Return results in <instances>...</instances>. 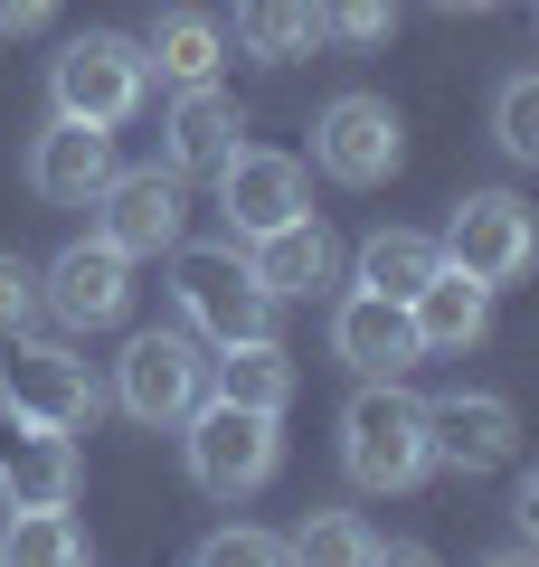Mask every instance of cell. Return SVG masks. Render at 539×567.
Returning a JSON list of instances; mask_svg holds the SVG:
<instances>
[{
  "label": "cell",
  "instance_id": "1",
  "mask_svg": "<svg viewBox=\"0 0 539 567\" xmlns=\"http://www.w3.org/2000/svg\"><path fill=\"white\" fill-rule=\"evenodd\" d=\"M180 464H190V483H200L209 502H246V492H265L275 464H284V416L237 406V398H200L180 416Z\"/></svg>",
  "mask_w": 539,
  "mask_h": 567
},
{
  "label": "cell",
  "instance_id": "2",
  "mask_svg": "<svg viewBox=\"0 0 539 567\" xmlns=\"http://www.w3.org/2000/svg\"><path fill=\"white\" fill-rule=\"evenodd\" d=\"M340 473L359 492H417L436 473V445H426V398H407L398 379H369L350 406H340Z\"/></svg>",
  "mask_w": 539,
  "mask_h": 567
},
{
  "label": "cell",
  "instance_id": "3",
  "mask_svg": "<svg viewBox=\"0 0 539 567\" xmlns=\"http://www.w3.org/2000/svg\"><path fill=\"white\" fill-rule=\"evenodd\" d=\"M171 303H180V322L200 331L209 350L275 331V293L246 275L237 246H171Z\"/></svg>",
  "mask_w": 539,
  "mask_h": 567
},
{
  "label": "cell",
  "instance_id": "4",
  "mask_svg": "<svg viewBox=\"0 0 539 567\" xmlns=\"http://www.w3.org/2000/svg\"><path fill=\"white\" fill-rule=\"evenodd\" d=\"M48 95H58V114L77 123H133L142 95H152V58H142V39H123V29H85V39H67L58 58H48Z\"/></svg>",
  "mask_w": 539,
  "mask_h": 567
},
{
  "label": "cell",
  "instance_id": "5",
  "mask_svg": "<svg viewBox=\"0 0 539 567\" xmlns=\"http://www.w3.org/2000/svg\"><path fill=\"white\" fill-rule=\"evenodd\" d=\"M114 398H123L133 425H180L190 406L209 398V341L190 322L180 331H133L123 360H114Z\"/></svg>",
  "mask_w": 539,
  "mask_h": 567
},
{
  "label": "cell",
  "instance_id": "6",
  "mask_svg": "<svg viewBox=\"0 0 539 567\" xmlns=\"http://www.w3.org/2000/svg\"><path fill=\"white\" fill-rule=\"evenodd\" d=\"M0 416H29V425H58V435H77V425H95V379H85V360L67 341H0Z\"/></svg>",
  "mask_w": 539,
  "mask_h": 567
},
{
  "label": "cell",
  "instance_id": "7",
  "mask_svg": "<svg viewBox=\"0 0 539 567\" xmlns=\"http://www.w3.org/2000/svg\"><path fill=\"white\" fill-rule=\"evenodd\" d=\"M95 237L104 246H123V256H171L180 237H190V189H180V171L171 162H152V171H114V181L95 189Z\"/></svg>",
  "mask_w": 539,
  "mask_h": 567
},
{
  "label": "cell",
  "instance_id": "8",
  "mask_svg": "<svg viewBox=\"0 0 539 567\" xmlns=\"http://www.w3.org/2000/svg\"><path fill=\"white\" fill-rule=\"evenodd\" d=\"M313 162L332 171L340 189H379V181H398V162H407V123H398V104H388V95H332V104H322V123H313Z\"/></svg>",
  "mask_w": 539,
  "mask_h": 567
},
{
  "label": "cell",
  "instance_id": "9",
  "mask_svg": "<svg viewBox=\"0 0 539 567\" xmlns=\"http://www.w3.org/2000/svg\"><path fill=\"white\" fill-rule=\"evenodd\" d=\"M445 265H464L474 284H520L530 275V256H539V227H530V208L511 199V189H474V199H455V218H445Z\"/></svg>",
  "mask_w": 539,
  "mask_h": 567
},
{
  "label": "cell",
  "instance_id": "10",
  "mask_svg": "<svg viewBox=\"0 0 539 567\" xmlns=\"http://www.w3.org/2000/svg\"><path fill=\"white\" fill-rule=\"evenodd\" d=\"M39 303L58 312L67 331L123 322V303H133V256H123V246H104V237H77V246L39 275Z\"/></svg>",
  "mask_w": 539,
  "mask_h": 567
},
{
  "label": "cell",
  "instance_id": "11",
  "mask_svg": "<svg viewBox=\"0 0 539 567\" xmlns=\"http://www.w3.org/2000/svg\"><path fill=\"white\" fill-rule=\"evenodd\" d=\"M209 181H218L227 237H265V227L303 218V162H294V152H256V142H237Z\"/></svg>",
  "mask_w": 539,
  "mask_h": 567
},
{
  "label": "cell",
  "instance_id": "12",
  "mask_svg": "<svg viewBox=\"0 0 539 567\" xmlns=\"http://www.w3.org/2000/svg\"><path fill=\"white\" fill-rule=\"evenodd\" d=\"M332 360L359 369V379H407L417 369V331H407V303L398 293H340L332 303Z\"/></svg>",
  "mask_w": 539,
  "mask_h": 567
},
{
  "label": "cell",
  "instance_id": "13",
  "mask_svg": "<svg viewBox=\"0 0 539 567\" xmlns=\"http://www.w3.org/2000/svg\"><path fill=\"white\" fill-rule=\"evenodd\" d=\"M407 331H417V360H464L492 331V284H474L464 265H436L407 293Z\"/></svg>",
  "mask_w": 539,
  "mask_h": 567
},
{
  "label": "cell",
  "instance_id": "14",
  "mask_svg": "<svg viewBox=\"0 0 539 567\" xmlns=\"http://www.w3.org/2000/svg\"><path fill=\"white\" fill-rule=\"evenodd\" d=\"M104 181H114V133H104V123L58 114L39 142H29V189H39L48 208H85Z\"/></svg>",
  "mask_w": 539,
  "mask_h": 567
},
{
  "label": "cell",
  "instance_id": "15",
  "mask_svg": "<svg viewBox=\"0 0 539 567\" xmlns=\"http://www.w3.org/2000/svg\"><path fill=\"white\" fill-rule=\"evenodd\" d=\"M246 256V275L265 284V293H332V275H340V246H332V227L303 208V218H284V227H265V237H246L237 246Z\"/></svg>",
  "mask_w": 539,
  "mask_h": 567
},
{
  "label": "cell",
  "instance_id": "16",
  "mask_svg": "<svg viewBox=\"0 0 539 567\" xmlns=\"http://www.w3.org/2000/svg\"><path fill=\"white\" fill-rule=\"evenodd\" d=\"M0 502H77V435L0 416Z\"/></svg>",
  "mask_w": 539,
  "mask_h": 567
},
{
  "label": "cell",
  "instance_id": "17",
  "mask_svg": "<svg viewBox=\"0 0 539 567\" xmlns=\"http://www.w3.org/2000/svg\"><path fill=\"white\" fill-rule=\"evenodd\" d=\"M426 445L455 473H501L520 445V416H511V398H445V406H426Z\"/></svg>",
  "mask_w": 539,
  "mask_h": 567
},
{
  "label": "cell",
  "instance_id": "18",
  "mask_svg": "<svg viewBox=\"0 0 539 567\" xmlns=\"http://www.w3.org/2000/svg\"><path fill=\"white\" fill-rule=\"evenodd\" d=\"M161 133H171V171L180 181H209V171L237 152L246 123H237V95H218V76H209V85H180V104H171Z\"/></svg>",
  "mask_w": 539,
  "mask_h": 567
},
{
  "label": "cell",
  "instance_id": "19",
  "mask_svg": "<svg viewBox=\"0 0 539 567\" xmlns=\"http://www.w3.org/2000/svg\"><path fill=\"white\" fill-rule=\"evenodd\" d=\"M209 379H218V398H237V406H265V416H284L294 406V350L275 341V331H256V341H227L218 360H209Z\"/></svg>",
  "mask_w": 539,
  "mask_h": 567
},
{
  "label": "cell",
  "instance_id": "20",
  "mask_svg": "<svg viewBox=\"0 0 539 567\" xmlns=\"http://www.w3.org/2000/svg\"><path fill=\"white\" fill-rule=\"evenodd\" d=\"M142 58H152L161 85H209L227 66V29L209 20V10H161L152 39H142Z\"/></svg>",
  "mask_w": 539,
  "mask_h": 567
},
{
  "label": "cell",
  "instance_id": "21",
  "mask_svg": "<svg viewBox=\"0 0 539 567\" xmlns=\"http://www.w3.org/2000/svg\"><path fill=\"white\" fill-rule=\"evenodd\" d=\"M237 48L265 66H294L322 48V0H237Z\"/></svg>",
  "mask_w": 539,
  "mask_h": 567
},
{
  "label": "cell",
  "instance_id": "22",
  "mask_svg": "<svg viewBox=\"0 0 539 567\" xmlns=\"http://www.w3.org/2000/svg\"><path fill=\"white\" fill-rule=\"evenodd\" d=\"M0 558L10 567H77L85 558V520L67 502H20L0 520Z\"/></svg>",
  "mask_w": 539,
  "mask_h": 567
},
{
  "label": "cell",
  "instance_id": "23",
  "mask_svg": "<svg viewBox=\"0 0 539 567\" xmlns=\"http://www.w3.org/2000/svg\"><path fill=\"white\" fill-rule=\"evenodd\" d=\"M436 265H445V246L417 237V227H379V237L359 246V284H369V293H398V303L436 275Z\"/></svg>",
  "mask_w": 539,
  "mask_h": 567
},
{
  "label": "cell",
  "instance_id": "24",
  "mask_svg": "<svg viewBox=\"0 0 539 567\" xmlns=\"http://www.w3.org/2000/svg\"><path fill=\"white\" fill-rule=\"evenodd\" d=\"M294 558H322V567H359V558H388V539H369L359 529V511H313V520L294 529Z\"/></svg>",
  "mask_w": 539,
  "mask_h": 567
},
{
  "label": "cell",
  "instance_id": "25",
  "mask_svg": "<svg viewBox=\"0 0 539 567\" xmlns=\"http://www.w3.org/2000/svg\"><path fill=\"white\" fill-rule=\"evenodd\" d=\"M492 142L511 162H539V76H511L492 95Z\"/></svg>",
  "mask_w": 539,
  "mask_h": 567
},
{
  "label": "cell",
  "instance_id": "26",
  "mask_svg": "<svg viewBox=\"0 0 539 567\" xmlns=\"http://www.w3.org/2000/svg\"><path fill=\"white\" fill-rule=\"evenodd\" d=\"M284 558H294V548H284L275 539V529H209V539H200V567H284Z\"/></svg>",
  "mask_w": 539,
  "mask_h": 567
},
{
  "label": "cell",
  "instance_id": "27",
  "mask_svg": "<svg viewBox=\"0 0 539 567\" xmlns=\"http://www.w3.org/2000/svg\"><path fill=\"white\" fill-rule=\"evenodd\" d=\"M398 29V0H322V39H350V48H379Z\"/></svg>",
  "mask_w": 539,
  "mask_h": 567
},
{
  "label": "cell",
  "instance_id": "28",
  "mask_svg": "<svg viewBox=\"0 0 539 567\" xmlns=\"http://www.w3.org/2000/svg\"><path fill=\"white\" fill-rule=\"evenodd\" d=\"M29 312H39V265L0 246V341H10V331H29Z\"/></svg>",
  "mask_w": 539,
  "mask_h": 567
},
{
  "label": "cell",
  "instance_id": "29",
  "mask_svg": "<svg viewBox=\"0 0 539 567\" xmlns=\"http://www.w3.org/2000/svg\"><path fill=\"white\" fill-rule=\"evenodd\" d=\"M48 20H58V0H0V39H29Z\"/></svg>",
  "mask_w": 539,
  "mask_h": 567
},
{
  "label": "cell",
  "instance_id": "30",
  "mask_svg": "<svg viewBox=\"0 0 539 567\" xmlns=\"http://www.w3.org/2000/svg\"><path fill=\"white\" fill-rule=\"evenodd\" d=\"M436 10H464V20H474V10H492V0H436Z\"/></svg>",
  "mask_w": 539,
  "mask_h": 567
}]
</instances>
